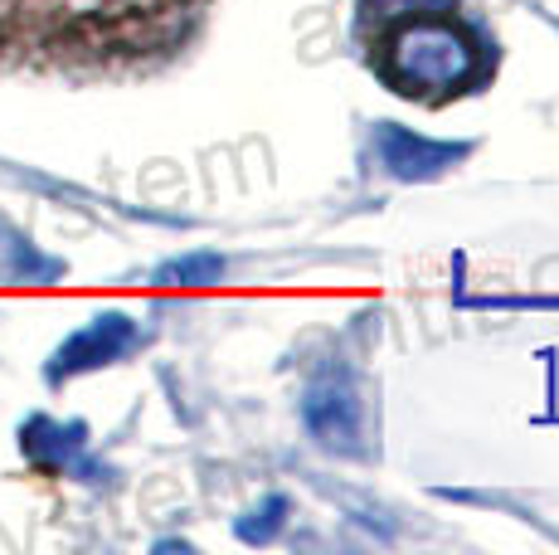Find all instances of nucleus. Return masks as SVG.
Returning <instances> with one entry per match:
<instances>
[{"label":"nucleus","instance_id":"3","mask_svg":"<svg viewBox=\"0 0 559 555\" xmlns=\"http://www.w3.org/2000/svg\"><path fill=\"white\" fill-rule=\"evenodd\" d=\"M374 142H380V156H384V166H390L394 176H433V170L453 166L462 156V146L424 142V137H408L404 127H390V122L374 132Z\"/></svg>","mask_w":559,"mask_h":555},{"label":"nucleus","instance_id":"1","mask_svg":"<svg viewBox=\"0 0 559 555\" xmlns=\"http://www.w3.org/2000/svg\"><path fill=\"white\" fill-rule=\"evenodd\" d=\"M390 73L394 83H404V93L414 88H453L472 73V49L457 29L448 25H408L394 35L390 45Z\"/></svg>","mask_w":559,"mask_h":555},{"label":"nucleus","instance_id":"2","mask_svg":"<svg viewBox=\"0 0 559 555\" xmlns=\"http://www.w3.org/2000/svg\"><path fill=\"white\" fill-rule=\"evenodd\" d=\"M311 434H321L326 444H341V448H356L360 439V400L346 380H321V386L307 390V404H302Z\"/></svg>","mask_w":559,"mask_h":555},{"label":"nucleus","instance_id":"4","mask_svg":"<svg viewBox=\"0 0 559 555\" xmlns=\"http://www.w3.org/2000/svg\"><path fill=\"white\" fill-rule=\"evenodd\" d=\"M219 269H224L219 259H186V263H176V269H170V278H190V283H214V278H219Z\"/></svg>","mask_w":559,"mask_h":555}]
</instances>
